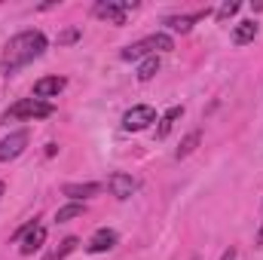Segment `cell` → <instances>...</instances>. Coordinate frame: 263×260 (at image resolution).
I'll return each mask as SVG.
<instances>
[{
    "mask_svg": "<svg viewBox=\"0 0 263 260\" xmlns=\"http://www.w3.org/2000/svg\"><path fill=\"white\" fill-rule=\"evenodd\" d=\"M46 46H49V40H46L43 31H22V34H15V37L3 46L0 73H3V77H12L18 67H25V65H31L34 59H40V55L46 52Z\"/></svg>",
    "mask_w": 263,
    "mask_h": 260,
    "instance_id": "obj_1",
    "label": "cell"
},
{
    "mask_svg": "<svg viewBox=\"0 0 263 260\" xmlns=\"http://www.w3.org/2000/svg\"><path fill=\"white\" fill-rule=\"evenodd\" d=\"M49 114H52V104H49V101L22 98V101H15V104L3 114V123H9V120H43V117H49Z\"/></svg>",
    "mask_w": 263,
    "mask_h": 260,
    "instance_id": "obj_2",
    "label": "cell"
},
{
    "mask_svg": "<svg viewBox=\"0 0 263 260\" xmlns=\"http://www.w3.org/2000/svg\"><path fill=\"white\" fill-rule=\"evenodd\" d=\"M138 6V0H101V3H95V15L98 18H104V22H110V25H117V28H123L126 25V18H129V12Z\"/></svg>",
    "mask_w": 263,
    "mask_h": 260,
    "instance_id": "obj_3",
    "label": "cell"
},
{
    "mask_svg": "<svg viewBox=\"0 0 263 260\" xmlns=\"http://www.w3.org/2000/svg\"><path fill=\"white\" fill-rule=\"evenodd\" d=\"M150 123H156V110L150 104H135L123 114V129L126 132H144Z\"/></svg>",
    "mask_w": 263,
    "mask_h": 260,
    "instance_id": "obj_4",
    "label": "cell"
},
{
    "mask_svg": "<svg viewBox=\"0 0 263 260\" xmlns=\"http://www.w3.org/2000/svg\"><path fill=\"white\" fill-rule=\"evenodd\" d=\"M28 141H31V135H28L25 129L6 135V138L0 141V162H9V159L22 156V153H25V147H28Z\"/></svg>",
    "mask_w": 263,
    "mask_h": 260,
    "instance_id": "obj_5",
    "label": "cell"
},
{
    "mask_svg": "<svg viewBox=\"0 0 263 260\" xmlns=\"http://www.w3.org/2000/svg\"><path fill=\"white\" fill-rule=\"evenodd\" d=\"M107 187H110V193L117 196V199H132V193L138 190V181L132 175H126V172H114L107 178Z\"/></svg>",
    "mask_w": 263,
    "mask_h": 260,
    "instance_id": "obj_6",
    "label": "cell"
},
{
    "mask_svg": "<svg viewBox=\"0 0 263 260\" xmlns=\"http://www.w3.org/2000/svg\"><path fill=\"white\" fill-rule=\"evenodd\" d=\"M114 245H117V233L107 230V227H101V230H95L92 239L86 242V251H89V254H104V251H110Z\"/></svg>",
    "mask_w": 263,
    "mask_h": 260,
    "instance_id": "obj_7",
    "label": "cell"
},
{
    "mask_svg": "<svg viewBox=\"0 0 263 260\" xmlns=\"http://www.w3.org/2000/svg\"><path fill=\"white\" fill-rule=\"evenodd\" d=\"M65 86H67L65 77H43V80L34 83V98H40V101L55 98L59 92H65Z\"/></svg>",
    "mask_w": 263,
    "mask_h": 260,
    "instance_id": "obj_8",
    "label": "cell"
},
{
    "mask_svg": "<svg viewBox=\"0 0 263 260\" xmlns=\"http://www.w3.org/2000/svg\"><path fill=\"white\" fill-rule=\"evenodd\" d=\"M62 193H65L70 202H86V199H92V196L101 193V184H92V181H86V184H65Z\"/></svg>",
    "mask_w": 263,
    "mask_h": 260,
    "instance_id": "obj_9",
    "label": "cell"
},
{
    "mask_svg": "<svg viewBox=\"0 0 263 260\" xmlns=\"http://www.w3.org/2000/svg\"><path fill=\"white\" fill-rule=\"evenodd\" d=\"M43 242H46V227L34 224V227L25 233V239H22V254H34V251H40Z\"/></svg>",
    "mask_w": 263,
    "mask_h": 260,
    "instance_id": "obj_10",
    "label": "cell"
},
{
    "mask_svg": "<svg viewBox=\"0 0 263 260\" xmlns=\"http://www.w3.org/2000/svg\"><path fill=\"white\" fill-rule=\"evenodd\" d=\"M208 15V9H202V12H193V15H168L165 18V25L172 28V31H181V34H187L193 25H196L199 18H205Z\"/></svg>",
    "mask_w": 263,
    "mask_h": 260,
    "instance_id": "obj_11",
    "label": "cell"
},
{
    "mask_svg": "<svg viewBox=\"0 0 263 260\" xmlns=\"http://www.w3.org/2000/svg\"><path fill=\"white\" fill-rule=\"evenodd\" d=\"M257 37V22H239L236 28H233V43L236 46H245V43H251Z\"/></svg>",
    "mask_w": 263,
    "mask_h": 260,
    "instance_id": "obj_12",
    "label": "cell"
},
{
    "mask_svg": "<svg viewBox=\"0 0 263 260\" xmlns=\"http://www.w3.org/2000/svg\"><path fill=\"white\" fill-rule=\"evenodd\" d=\"M184 117V107H168L165 114H162V120H159V129H156V138H165L168 132H172V126L178 123Z\"/></svg>",
    "mask_w": 263,
    "mask_h": 260,
    "instance_id": "obj_13",
    "label": "cell"
},
{
    "mask_svg": "<svg viewBox=\"0 0 263 260\" xmlns=\"http://www.w3.org/2000/svg\"><path fill=\"white\" fill-rule=\"evenodd\" d=\"M86 214V205L83 202H67V205H62L59 211H55V220L59 224H67V220H77V217H83Z\"/></svg>",
    "mask_w": 263,
    "mask_h": 260,
    "instance_id": "obj_14",
    "label": "cell"
},
{
    "mask_svg": "<svg viewBox=\"0 0 263 260\" xmlns=\"http://www.w3.org/2000/svg\"><path fill=\"white\" fill-rule=\"evenodd\" d=\"M159 67H162V62H159V55H147L141 65H138V80L141 83H147V80H153L156 73H159Z\"/></svg>",
    "mask_w": 263,
    "mask_h": 260,
    "instance_id": "obj_15",
    "label": "cell"
},
{
    "mask_svg": "<svg viewBox=\"0 0 263 260\" xmlns=\"http://www.w3.org/2000/svg\"><path fill=\"white\" fill-rule=\"evenodd\" d=\"M199 141H202V132H199V129H196V132H190V135L181 141V147L175 150V159H187V156H190V153H193V150L199 147Z\"/></svg>",
    "mask_w": 263,
    "mask_h": 260,
    "instance_id": "obj_16",
    "label": "cell"
},
{
    "mask_svg": "<svg viewBox=\"0 0 263 260\" xmlns=\"http://www.w3.org/2000/svg\"><path fill=\"white\" fill-rule=\"evenodd\" d=\"M150 55V46H147V40H141V43H132L126 46L123 52H120V59L123 62H138V59H147Z\"/></svg>",
    "mask_w": 263,
    "mask_h": 260,
    "instance_id": "obj_17",
    "label": "cell"
},
{
    "mask_svg": "<svg viewBox=\"0 0 263 260\" xmlns=\"http://www.w3.org/2000/svg\"><path fill=\"white\" fill-rule=\"evenodd\" d=\"M147 46L156 49V52H172V49H175V43H172L168 34H153V37H147Z\"/></svg>",
    "mask_w": 263,
    "mask_h": 260,
    "instance_id": "obj_18",
    "label": "cell"
},
{
    "mask_svg": "<svg viewBox=\"0 0 263 260\" xmlns=\"http://www.w3.org/2000/svg\"><path fill=\"white\" fill-rule=\"evenodd\" d=\"M77 245H80V239H77V236H67L65 242H62V245H59V248H55V251H52V254H49L46 260H65L67 254L77 248Z\"/></svg>",
    "mask_w": 263,
    "mask_h": 260,
    "instance_id": "obj_19",
    "label": "cell"
},
{
    "mask_svg": "<svg viewBox=\"0 0 263 260\" xmlns=\"http://www.w3.org/2000/svg\"><path fill=\"white\" fill-rule=\"evenodd\" d=\"M239 6H242L239 0H230V3H223V6L217 9V22H227V18H233V15L239 12Z\"/></svg>",
    "mask_w": 263,
    "mask_h": 260,
    "instance_id": "obj_20",
    "label": "cell"
},
{
    "mask_svg": "<svg viewBox=\"0 0 263 260\" xmlns=\"http://www.w3.org/2000/svg\"><path fill=\"white\" fill-rule=\"evenodd\" d=\"M80 40V28H67L59 34V46H67V43H77Z\"/></svg>",
    "mask_w": 263,
    "mask_h": 260,
    "instance_id": "obj_21",
    "label": "cell"
},
{
    "mask_svg": "<svg viewBox=\"0 0 263 260\" xmlns=\"http://www.w3.org/2000/svg\"><path fill=\"white\" fill-rule=\"evenodd\" d=\"M220 260H236V248H230V251H223V254H220Z\"/></svg>",
    "mask_w": 263,
    "mask_h": 260,
    "instance_id": "obj_22",
    "label": "cell"
},
{
    "mask_svg": "<svg viewBox=\"0 0 263 260\" xmlns=\"http://www.w3.org/2000/svg\"><path fill=\"white\" fill-rule=\"evenodd\" d=\"M257 248H263V224H260V230H257Z\"/></svg>",
    "mask_w": 263,
    "mask_h": 260,
    "instance_id": "obj_23",
    "label": "cell"
},
{
    "mask_svg": "<svg viewBox=\"0 0 263 260\" xmlns=\"http://www.w3.org/2000/svg\"><path fill=\"white\" fill-rule=\"evenodd\" d=\"M3 190H6V187H3V181H0V196H3Z\"/></svg>",
    "mask_w": 263,
    "mask_h": 260,
    "instance_id": "obj_24",
    "label": "cell"
}]
</instances>
